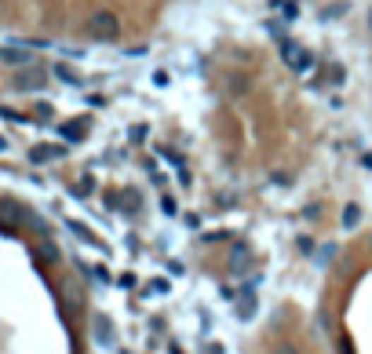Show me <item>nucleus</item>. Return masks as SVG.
Here are the masks:
<instances>
[{"label":"nucleus","instance_id":"20e7f679","mask_svg":"<svg viewBox=\"0 0 372 354\" xmlns=\"http://www.w3.org/2000/svg\"><path fill=\"white\" fill-rule=\"evenodd\" d=\"M248 267H252V248L234 245V248H230V274H245Z\"/></svg>","mask_w":372,"mask_h":354},{"label":"nucleus","instance_id":"aec40b11","mask_svg":"<svg viewBox=\"0 0 372 354\" xmlns=\"http://www.w3.org/2000/svg\"><path fill=\"white\" fill-rule=\"evenodd\" d=\"M361 164H365V169H372V154H365V157H361Z\"/></svg>","mask_w":372,"mask_h":354},{"label":"nucleus","instance_id":"7ed1b4c3","mask_svg":"<svg viewBox=\"0 0 372 354\" xmlns=\"http://www.w3.org/2000/svg\"><path fill=\"white\" fill-rule=\"evenodd\" d=\"M44 85H48V73L37 70V66H26L15 77V92H40Z\"/></svg>","mask_w":372,"mask_h":354},{"label":"nucleus","instance_id":"a211bd4d","mask_svg":"<svg viewBox=\"0 0 372 354\" xmlns=\"http://www.w3.org/2000/svg\"><path fill=\"white\" fill-rule=\"evenodd\" d=\"M332 256H336V245H325V252H321V263H328Z\"/></svg>","mask_w":372,"mask_h":354},{"label":"nucleus","instance_id":"2eb2a0df","mask_svg":"<svg viewBox=\"0 0 372 354\" xmlns=\"http://www.w3.org/2000/svg\"><path fill=\"white\" fill-rule=\"evenodd\" d=\"M131 142H143L146 139V124H136V128H131V135H128Z\"/></svg>","mask_w":372,"mask_h":354},{"label":"nucleus","instance_id":"dca6fc26","mask_svg":"<svg viewBox=\"0 0 372 354\" xmlns=\"http://www.w3.org/2000/svg\"><path fill=\"white\" fill-rule=\"evenodd\" d=\"M274 354H299V350H296L292 343H277V347H274Z\"/></svg>","mask_w":372,"mask_h":354},{"label":"nucleus","instance_id":"4468645a","mask_svg":"<svg viewBox=\"0 0 372 354\" xmlns=\"http://www.w3.org/2000/svg\"><path fill=\"white\" fill-rule=\"evenodd\" d=\"M124 208H128V212H136V208H139V197H136V190H128V194H124Z\"/></svg>","mask_w":372,"mask_h":354},{"label":"nucleus","instance_id":"f03ea898","mask_svg":"<svg viewBox=\"0 0 372 354\" xmlns=\"http://www.w3.org/2000/svg\"><path fill=\"white\" fill-rule=\"evenodd\" d=\"M281 59L289 62L292 70H299V73H306V70H311V62H314L311 55L296 44V40H281Z\"/></svg>","mask_w":372,"mask_h":354},{"label":"nucleus","instance_id":"f3484780","mask_svg":"<svg viewBox=\"0 0 372 354\" xmlns=\"http://www.w3.org/2000/svg\"><path fill=\"white\" fill-rule=\"evenodd\" d=\"M153 85L164 88V85H168V73H164V70H157V73H153Z\"/></svg>","mask_w":372,"mask_h":354},{"label":"nucleus","instance_id":"9d476101","mask_svg":"<svg viewBox=\"0 0 372 354\" xmlns=\"http://www.w3.org/2000/svg\"><path fill=\"white\" fill-rule=\"evenodd\" d=\"M252 315H256V300H252V293H245V296H241V307H237V318L248 322Z\"/></svg>","mask_w":372,"mask_h":354},{"label":"nucleus","instance_id":"ddd939ff","mask_svg":"<svg viewBox=\"0 0 372 354\" xmlns=\"http://www.w3.org/2000/svg\"><path fill=\"white\" fill-rule=\"evenodd\" d=\"M161 208H164V216H175V212H179V205H175V197H161Z\"/></svg>","mask_w":372,"mask_h":354},{"label":"nucleus","instance_id":"412c9836","mask_svg":"<svg viewBox=\"0 0 372 354\" xmlns=\"http://www.w3.org/2000/svg\"><path fill=\"white\" fill-rule=\"evenodd\" d=\"M368 26H372V11H368Z\"/></svg>","mask_w":372,"mask_h":354},{"label":"nucleus","instance_id":"9b49d317","mask_svg":"<svg viewBox=\"0 0 372 354\" xmlns=\"http://www.w3.org/2000/svg\"><path fill=\"white\" fill-rule=\"evenodd\" d=\"M281 11H284V18L292 23V18L299 15V4H296V0H281Z\"/></svg>","mask_w":372,"mask_h":354},{"label":"nucleus","instance_id":"39448f33","mask_svg":"<svg viewBox=\"0 0 372 354\" xmlns=\"http://www.w3.org/2000/svg\"><path fill=\"white\" fill-rule=\"evenodd\" d=\"M0 59H4L8 66H22V70H26L33 55H30V48H26V44H22V48H0Z\"/></svg>","mask_w":372,"mask_h":354},{"label":"nucleus","instance_id":"6ab92c4d","mask_svg":"<svg viewBox=\"0 0 372 354\" xmlns=\"http://www.w3.org/2000/svg\"><path fill=\"white\" fill-rule=\"evenodd\" d=\"M205 354H223V347H219V343H208V347H205Z\"/></svg>","mask_w":372,"mask_h":354},{"label":"nucleus","instance_id":"0eeeda50","mask_svg":"<svg viewBox=\"0 0 372 354\" xmlns=\"http://www.w3.org/2000/svg\"><path fill=\"white\" fill-rule=\"evenodd\" d=\"M66 154V147H33L30 150V161L33 164H48V161H59Z\"/></svg>","mask_w":372,"mask_h":354},{"label":"nucleus","instance_id":"423d86ee","mask_svg":"<svg viewBox=\"0 0 372 354\" xmlns=\"http://www.w3.org/2000/svg\"><path fill=\"white\" fill-rule=\"evenodd\" d=\"M59 132L66 142H80V139H88V121H66Z\"/></svg>","mask_w":372,"mask_h":354},{"label":"nucleus","instance_id":"1a4fd4ad","mask_svg":"<svg viewBox=\"0 0 372 354\" xmlns=\"http://www.w3.org/2000/svg\"><path fill=\"white\" fill-rule=\"evenodd\" d=\"M340 223H343V231H354V226L361 223V208H358V205H347V208H343V219H340Z\"/></svg>","mask_w":372,"mask_h":354},{"label":"nucleus","instance_id":"6e6552de","mask_svg":"<svg viewBox=\"0 0 372 354\" xmlns=\"http://www.w3.org/2000/svg\"><path fill=\"white\" fill-rule=\"evenodd\" d=\"M95 340H99V343H109V340H114V329H109V318H106V315H95Z\"/></svg>","mask_w":372,"mask_h":354},{"label":"nucleus","instance_id":"f8f14e48","mask_svg":"<svg viewBox=\"0 0 372 354\" xmlns=\"http://www.w3.org/2000/svg\"><path fill=\"white\" fill-rule=\"evenodd\" d=\"M55 73H59V77L66 80V85H80V77H77V73H70V70H66V66H59Z\"/></svg>","mask_w":372,"mask_h":354},{"label":"nucleus","instance_id":"f257e3e1","mask_svg":"<svg viewBox=\"0 0 372 354\" xmlns=\"http://www.w3.org/2000/svg\"><path fill=\"white\" fill-rule=\"evenodd\" d=\"M88 33H92L95 40H117V33H121L117 15H114V11H95V15H88Z\"/></svg>","mask_w":372,"mask_h":354}]
</instances>
